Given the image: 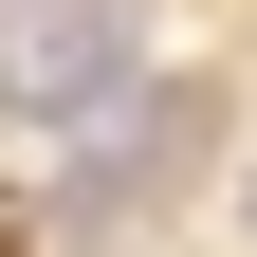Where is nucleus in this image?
Instances as JSON below:
<instances>
[{
  "label": "nucleus",
  "instance_id": "nucleus-1",
  "mask_svg": "<svg viewBox=\"0 0 257 257\" xmlns=\"http://www.w3.org/2000/svg\"><path fill=\"white\" fill-rule=\"evenodd\" d=\"M128 55H147L128 0H37V19L0 37V110H19V128H74V110H110V92H128Z\"/></svg>",
  "mask_w": 257,
  "mask_h": 257
},
{
  "label": "nucleus",
  "instance_id": "nucleus-2",
  "mask_svg": "<svg viewBox=\"0 0 257 257\" xmlns=\"http://www.w3.org/2000/svg\"><path fill=\"white\" fill-rule=\"evenodd\" d=\"M184 147H202V92H147L128 128H92V166L55 184V220H74V239H128V220L184 184Z\"/></svg>",
  "mask_w": 257,
  "mask_h": 257
}]
</instances>
